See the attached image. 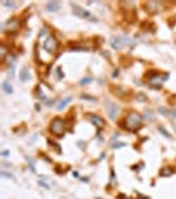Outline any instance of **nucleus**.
I'll return each mask as SVG.
<instances>
[{
	"mask_svg": "<svg viewBox=\"0 0 176 199\" xmlns=\"http://www.w3.org/2000/svg\"><path fill=\"white\" fill-rule=\"evenodd\" d=\"M71 100H73V97H71V96H68V97H65V98H64L62 101H61V102L58 104V105H57V109H58V110H62L64 107H65V106L68 105V104L70 102Z\"/></svg>",
	"mask_w": 176,
	"mask_h": 199,
	"instance_id": "13",
	"label": "nucleus"
},
{
	"mask_svg": "<svg viewBox=\"0 0 176 199\" xmlns=\"http://www.w3.org/2000/svg\"><path fill=\"white\" fill-rule=\"evenodd\" d=\"M110 43H111V47L114 48V49H120V48L123 47V40H122V37L120 36H113L111 37V40H110Z\"/></svg>",
	"mask_w": 176,
	"mask_h": 199,
	"instance_id": "9",
	"label": "nucleus"
},
{
	"mask_svg": "<svg viewBox=\"0 0 176 199\" xmlns=\"http://www.w3.org/2000/svg\"><path fill=\"white\" fill-rule=\"evenodd\" d=\"M9 154V151H8V150H4V151H1V155L3 157H7Z\"/></svg>",
	"mask_w": 176,
	"mask_h": 199,
	"instance_id": "22",
	"label": "nucleus"
},
{
	"mask_svg": "<svg viewBox=\"0 0 176 199\" xmlns=\"http://www.w3.org/2000/svg\"><path fill=\"white\" fill-rule=\"evenodd\" d=\"M0 174H1L3 177H7V178H13V175H12V174H8V172H5L4 170H3L1 172H0Z\"/></svg>",
	"mask_w": 176,
	"mask_h": 199,
	"instance_id": "21",
	"label": "nucleus"
},
{
	"mask_svg": "<svg viewBox=\"0 0 176 199\" xmlns=\"http://www.w3.org/2000/svg\"><path fill=\"white\" fill-rule=\"evenodd\" d=\"M158 130L162 133L163 135L165 137V138H171V134H169V133H168V132H167V130H165L164 128H163V126H158Z\"/></svg>",
	"mask_w": 176,
	"mask_h": 199,
	"instance_id": "16",
	"label": "nucleus"
},
{
	"mask_svg": "<svg viewBox=\"0 0 176 199\" xmlns=\"http://www.w3.org/2000/svg\"><path fill=\"white\" fill-rule=\"evenodd\" d=\"M92 80H93L92 77H85V78H82V80H81L80 84H81V85H86V84H89Z\"/></svg>",
	"mask_w": 176,
	"mask_h": 199,
	"instance_id": "19",
	"label": "nucleus"
},
{
	"mask_svg": "<svg viewBox=\"0 0 176 199\" xmlns=\"http://www.w3.org/2000/svg\"><path fill=\"white\" fill-rule=\"evenodd\" d=\"M95 199H102V198H95Z\"/></svg>",
	"mask_w": 176,
	"mask_h": 199,
	"instance_id": "23",
	"label": "nucleus"
},
{
	"mask_svg": "<svg viewBox=\"0 0 176 199\" xmlns=\"http://www.w3.org/2000/svg\"><path fill=\"white\" fill-rule=\"evenodd\" d=\"M71 11H73V13L80 19H85V20H89V21H93V23L98 21V19H97L90 11H87V9L80 7V5H77V4H73V3H71Z\"/></svg>",
	"mask_w": 176,
	"mask_h": 199,
	"instance_id": "3",
	"label": "nucleus"
},
{
	"mask_svg": "<svg viewBox=\"0 0 176 199\" xmlns=\"http://www.w3.org/2000/svg\"><path fill=\"white\" fill-rule=\"evenodd\" d=\"M42 47H44V49L47 51L49 54H53V53L57 52L58 47H60V43H58V40L54 37V36L48 35L47 37H45L44 43H42Z\"/></svg>",
	"mask_w": 176,
	"mask_h": 199,
	"instance_id": "5",
	"label": "nucleus"
},
{
	"mask_svg": "<svg viewBox=\"0 0 176 199\" xmlns=\"http://www.w3.org/2000/svg\"><path fill=\"white\" fill-rule=\"evenodd\" d=\"M172 172H174V171H172L169 167H164V169H162V170H160L159 174H160V177H167V175H171Z\"/></svg>",
	"mask_w": 176,
	"mask_h": 199,
	"instance_id": "15",
	"label": "nucleus"
},
{
	"mask_svg": "<svg viewBox=\"0 0 176 199\" xmlns=\"http://www.w3.org/2000/svg\"><path fill=\"white\" fill-rule=\"evenodd\" d=\"M146 5V11L148 12V13H156V12L160 11V3L158 1H148V3H144Z\"/></svg>",
	"mask_w": 176,
	"mask_h": 199,
	"instance_id": "8",
	"label": "nucleus"
},
{
	"mask_svg": "<svg viewBox=\"0 0 176 199\" xmlns=\"http://www.w3.org/2000/svg\"><path fill=\"white\" fill-rule=\"evenodd\" d=\"M20 80H21V82H27V81L31 80V73H29L27 66H24L20 70Z\"/></svg>",
	"mask_w": 176,
	"mask_h": 199,
	"instance_id": "10",
	"label": "nucleus"
},
{
	"mask_svg": "<svg viewBox=\"0 0 176 199\" xmlns=\"http://www.w3.org/2000/svg\"><path fill=\"white\" fill-rule=\"evenodd\" d=\"M56 73H57V77H58V80H61V78H64V73H62V69H61V66H57V69H56Z\"/></svg>",
	"mask_w": 176,
	"mask_h": 199,
	"instance_id": "18",
	"label": "nucleus"
},
{
	"mask_svg": "<svg viewBox=\"0 0 176 199\" xmlns=\"http://www.w3.org/2000/svg\"><path fill=\"white\" fill-rule=\"evenodd\" d=\"M142 121H143L142 114H139L136 112H130L125 117V119H123V122H122L120 126H122L123 129L129 130V132L135 133L142 128Z\"/></svg>",
	"mask_w": 176,
	"mask_h": 199,
	"instance_id": "1",
	"label": "nucleus"
},
{
	"mask_svg": "<svg viewBox=\"0 0 176 199\" xmlns=\"http://www.w3.org/2000/svg\"><path fill=\"white\" fill-rule=\"evenodd\" d=\"M125 146H126L125 142H115V143H113V149H122V147H125Z\"/></svg>",
	"mask_w": 176,
	"mask_h": 199,
	"instance_id": "17",
	"label": "nucleus"
},
{
	"mask_svg": "<svg viewBox=\"0 0 176 199\" xmlns=\"http://www.w3.org/2000/svg\"><path fill=\"white\" fill-rule=\"evenodd\" d=\"M1 88H3V90H4L5 94H12L13 93V88H12V85L8 82V81H3Z\"/></svg>",
	"mask_w": 176,
	"mask_h": 199,
	"instance_id": "12",
	"label": "nucleus"
},
{
	"mask_svg": "<svg viewBox=\"0 0 176 199\" xmlns=\"http://www.w3.org/2000/svg\"><path fill=\"white\" fill-rule=\"evenodd\" d=\"M87 118H89V121L92 122L95 128H98V129H103V128H105V125H106L105 119H103L101 116H98V114H89Z\"/></svg>",
	"mask_w": 176,
	"mask_h": 199,
	"instance_id": "6",
	"label": "nucleus"
},
{
	"mask_svg": "<svg viewBox=\"0 0 176 199\" xmlns=\"http://www.w3.org/2000/svg\"><path fill=\"white\" fill-rule=\"evenodd\" d=\"M7 48H5L4 44H1V47H0V58H1V63H4L5 60V56H7Z\"/></svg>",
	"mask_w": 176,
	"mask_h": 199,
	"instance_id": "14",
	"label": "nucleus"
},
{
	"mask_svg": "<svg viewBox=\"0 0 176 199\" xmlns=\"http://www.w3.org/2000/svg\"><path fill=\"white\" fill-rule=\"evenodd\" d=\"M147 77H148V84L151 85L152 88H156V89H159V88L162 86V84L164 82L165 80L169 77L168 73H165L163 77H160V73L156 70H151V73H147Z\"/></svg>",
	"mask_w": 176,
	"mask_h": 199,
	"instance_id": "4",
	"label": "nucleus"
},
{
	"mask_svg": "<svg viewBox=\"0 0 176 199\" xmlns=\"http://www.w3.org/2000/svg\"><path fill=\"white\" fill-rule=\"evenodd\" d=\"M106 112H107V116H109V118L111 119H115L117 118V114L119 112V107L117 104H113V102H109L106 105Z\"/></svg>",
	"mask_w": 176,
	"mask_h": 199,
	"instance_id": "7",
	"label": "nucleus"
},
{
	"mask_svg": "<svg viewBox=\"0 0 176 199\" xmlns=\"http://www.w3.org/2000/svg\"><path fill=\"white\" fill-rule=\"evenodd\" d=\"M3 4H4L5 7H11V8H13V7H15V3H13V1H4Z\"/></svg>",
	"mask_w": 176,
	"mask_h": 199,
	"instance_id": "20",
	"label": "nucleus"
},
{
	"mask_svg": "<svg viewBox=\"0 0 176 199\" xmlns=\"http://www.w3.org/2000/svg\"><path fill=\"white\" fill-rule=\"evenodd\" d=\"M65 128H66V123H65V121L61 118V117H54V118L50 121L49 130L54 137H58V138H60V137H64Z\"/></svg>",
	"mask_w": 176,
	"mask_h": 199,
	"instance_id": "2",
	"label": "nucleus"
},
{
	"mask_svg": "<svg viewBox=\"0 0 176 199\" xmlns=\"http://www.w3.org/2000/svg\"><path fill=\"white\" fill-rule=\"evenodd\" d=\"M60 9V3L58 1H49L47 3V11L48 12H57Z\"/></svg>",
	"mask_w": 176,
	"mask_h": 199,
	"instance_id": "11",
	"label": "nucleus"
}]
</instances>
